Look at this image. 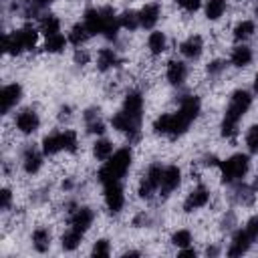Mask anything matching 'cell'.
<instances>
[{
  "label": "cell",
  "mask_w": 258,
  "mask_h": 258,
  "mask_svg": "<svg viewBox=\"0 0 258 258\" xmlns=\"http://www.w3.org/2000/svg\"><path fill=\"white\" fill-rule=\"evenodd\" d=\"M226 64H228V62H226V60H220V58L212 60V62L208 64V75H212V77H214V75H220V73L226 69Z\"/></svg>",
  "instance_id": "60d3db41"
},
{
  "label": "cell",
  "mask_w": 258,
  "mask_h": 258,
  "mask_svg": "<svg viewBox=\"0 0 258 258\" xmlns=\"http://www.w3.org/2000/svg\"><path fill=\"white\" fill-rule=\"evenodd\" d=\"M93 155L99 161H107L113 155V143L107 141V139H97L95 145H93Z\"/></svg>",
  "instance_id": "d6a6232c"
},
{
  "label": "cell",
  "mask_w": 258,
  "mask_h": 258,
  "mask_svg": "<svg viewBox=\"0 0 258 258\" xmlns=\"http://www.w3.org/2000/svg\"><path fill=\"white\" fill-rule=\"evenodd\" d=\"M165 46H167V38H165V34H163L161 30H153V32L147 36V48H149V52H151L153 56L161 54V52L165 50Z\"/></svg>",
  "instance_id": "7402d4cb"
},
{
  "label": "cell",
  "mask_w": 258,
  "mask_h": 258,
  "mask_svg": "<svg viewBox=\"0 0 258 258\" xmlns=\"http://www.w3.org/2000/svg\"><path fill=\"white\" fill-rule=\"evenodd\" d=\"M252 189H254V191H256V194H258V177H256V179H254V181H252Z\"/></svg>",
  "instance_id": "c3c4849f"
},
{
  "label": "cell",
  "mask_w": 258,
  "mask_h": 258,
  "mask_svg": "<svg viewBox=\"0 0 258 258\" xmlns=\"http://www.w3.org/2000/svg\"><path fill=\"white\" fill-rule=\"evenodd\" d=\"M181 183V169L177 165H167L163 167V173H161V181H159V196L161 198H167L173 189H177V185Z\"/></svg>",
  "instance_id": "52a82bcc"
},
{
  "label": "cell",
  "mask_w": 258,
  "mask_h": 258,
  "mask_svg": "<svg viewBox=\"0 0 258 258\" xmlns=\"http://www.w3.org/2000/svg\"><path fill=\"white\" fill-rule=\"evenodd\" d=\"M171 242H173V246H177V248H185V246H189V244H191V232H189V230H185V228H181V230L173 232Z\"/></svg>",
  "instance_id": "d590c367"
},
{
  "label": "cell",
  "mask_w": 258,
  "mask_h": 258,
  "mask_svg": "<svg viewBox=\"0 0 258 258\" xmlns=\"http://www.w3.org/2000/svg\"><path fill=\"white\" fill-rule=\"evenodd\" d=\"M244 230H246V232H248V236L256 242V240H258V216H252V218L246 222Z\"/></svg>",
  "instance_id": "f35d334b"
},
{
  "label": "cell",
  "mask_w": 258,
  "mask_h": 258,
  "mask_svg": "<svg viewBox=\"0 0 258 258\" xmlns=\"http://www.w3.org/2000/svg\"><path fill=\"white\" fill-rule=\"evenodd\" d=\"M125 256H139V252H135V250H129V252H125Z\"/></svg>",
  "instance_id": "f907efd6"
},
{
  "label": "cell",
  "mask_w": 258,
  "mask_h": 258,
  "mask_svg": "<svg viewBox=\"0 0 258 258\" xmlns=\"http://www.w3.org/2000/svg\"><path fill=\"white\" fill-rule=\"evenodd\" d=\"M202 50H204V40H202L200 34H191V36H187V38L179 44V52H181L185 58H189V60L200 58V56H202Z\"/></svg>",
  "instance_id": "4fadbf2b"
},
{
  "label": "cell",
  "mask_w": 258,
  "mask_h": 258,
  "mask_svg": "<svg viewBox=\"0 0 258 258\" xmlns=\"http://www.w3.org/2000/svg\"><path fill=\"white\" fill-rule=\"evenodd\" d=\"M246 147L250 153H258V123L252 125L246 133Z\"/></svg>",
  "instance_id": "8d00e7d4"
},
{
  "label": "cell",
  "mask_w": 258,
  "mask_h": 258,
  "mask_svg": "<svg viewBox=\"0 0 258 258\" xmlns=\"http://www.w3.org/2000/svg\"><path fill=\"white\" fill-rule=\"evenodd\" d=\"M14 125H16V129H18L20 133L32 135V133H36L38 127H40V117H38V113H36L34 109H22V111L16 115Z\"/></svg>",
  "instance_id": "ba28073f"
},
{
  "label": "cell",
  "mask_w": 258,
  "mask_h": 258,
  "mask_svg": "<svg viewBox=\"0 0 258 258\" xmlns=\"http://www.w3.org/2000/svg\"><path fill=\"white\" fill-rule=\"evenodd\" d=\"M252 107V93L246 91V89H238L232 93L230 97V103L226 107V115H224V121H222V135L226 139L234 137L238 133V123L240 119L248 113V109Z\"/></svg>",
  "instance_id": "6da1fadb"
},
{
  "label": "cell",
  "mask_w": 258,
  "mask_h": 258,
  "mask_svg": "<svg viewBox=\"0 0 258 258\" xmlns=\"http://www.w3.org/2000/svg\"><path fill=\"white\" fill-rule=\"evenodd\" d=\"M32 246L36 252H46L50 248V232L46 228H36L32 232Z\"/></svg>",
  "instance_id": "4316f807"
},
{
  "label": "cell",
  "mask_w": 258,
  "mask_h": 258,
  "mask_svg": "<svg viewBox=\"0 0 258 258\" xmlns=\"http://www.w3.org/2000/svg\"><path fill=\"white\" fill-rule=\"evenodd\" d=\"M161 173H163V167L159 163H151L139 183V198L143 200H149L157 189H159V181H161Z\"/></svg>",
  "instance_id": "5b68a950"
},
{
  "label": "cell",
  "mask_w": 258,
  "mask_h": 258,
  "mask_svg": "<svg viewBox=\"0 0 258 258\" xmlns=\"http://www.w3.org/2000/svg\"><path fill=\"white\" fill-rule=\"evenodd\" d=\"M18 34H20V38H22L24 50H32V48L36 46V40H38V30H36L34 26L26 24V26H22V28L18 30Z\"/></svg>",
  "instance_id": "4dcf8cb0"
},
{
  "label": "cell",
  "mask_w": 258,
  "mask_h": 258,
  "mask_svg": "<svg viewBox=\"0 0 258 258\" xmlns=\"http://www.w3.org/2000/svg\"><path fill=\"white\" fill-rule=\"evenodd\" d=\"M20 99H22V87L18 83H10V85L2 87V91H0V111H2V115L10 113V109L16 107Z\"/></svg>",
  "instance_id": "9c48e42d"
},
{
  "label": "cell",
  "mask_w": 258,
  "mask_h": 258,
  "mask_svg": "<svg viewBox=\"0 0 258 258\" xmlns=\"http://www.w3.org/2000/svg\"><path fill=\"white\" fill-rule=\"evenodd\" d=\"M189 125H191V119L183 111L177 109L175 113H161L153 121V131L157 135H165L169 139H177L187 131Z\"/></svg>",
  "instance_id": "3957f363"
},
{
  "label": "cell",
  "mask_w": 258,
  "mask_h": 258,
  "mask_svg": "<svg viewBox=\"0 0 258 258\" xmlns=\"http://www.w3.org/2000/svg\"><path fill=\"white\" fill-rule=\"evenodd\" d=\"M220 173H222V181L232 185L242 181V177L248 173L250 169V157L246 153H236L232 157H228L226 161H220Z\"/></svg>",
  "instance_id": "277c9868"
},
{
  "label": "cell",
  "mask_w": 258,
  "mask_h": 258,
  "mask_svg": "<svg viewBox=\"0 0 258 258\" xmlns=\"http://www.w3.org/2000/svg\"><path fill=\"white\" fill-rule=\"evenodd\" d=\"M69 38H64L60 32L58 34H52V36H46V42H44V50L50 52V54H56V52H62L64 46H67Z\"/></svg>",
  "instance_id": "1f68e13d"
},
{
  "label": "cell",
  "mask_w": 258,
  "mask_h": 258,
  "mask_svg": "<svg viewBox=\"0 0 258 258\" xmlns=\"http://www.w3.org/2000/svg\"><path fill=\"white\" fill-rule=\"evenodd\" d=\"M58 117H60V119H69V117H71V107H62Z\"/></svg>",
  "instance_id": "f6af8a7d"
},
{
  "label": "cell",
  "mask_w": 258,
  "mask_h": 258,
  "mask_svg": "<svg viewBox=\"0 0 258 258\" xmlns=\"http://www.w3.org/2000/svg\"><path fill=\"white\" fill-rule=\"evenodd\" d=\"M75 62L77 64H87L89 62V52L83 50V48H77L75 50Z\"/></svg>",
  "instance_id": "7bdbcfd3"
},
{
  "label": "cell",
  "mask_w": 258,
  "mask_h": 258,
  "mask_svg": "<svg viewBox=\"0 0 258 258\" xmlns=\"http://www.w3.org/2000/svg\"><path fill=\"white\" fill-rule=\"evenodd\" d=\"M93 34L89 32V28L85 26V22H79V24H75L73 28H71V32H69V42L71 44H75V46H81L83 42H87L89 38H91Z\"/></svg>",
  "instance_id": "cb8c5ba5"
},
{
  "label": "cell",
  "mask_w": 258,
  "mask_h": 258,
  "mask_svg": "<svg viewBox=\"0 0 258 258\" xmlns=\"http://www.w3.org/2000/svg\"><path fill=\"white\" fill-rule=\"evenodd\" d=\"M34 2H36L38 6H48V4H52L54 0H34Z\"/></svg>",
  "instance_id": "7dc6e473"
},
{
  "label": "cell",
  "mask_w": 258,
  "mask_h": 258,
  "mask_svg": "<svg viewBox=\"0 0 258 258\" xmlns=\"http://www.w3.org/2000/svg\"><path fill=\"white\" fill-rule=\"evenodd\" d=\"M40 32L44 36H52L60 32V20L54 14H44L40 16Z\"/></svg>",
  "instance_id": "83f0119b"
},
{
  "label": "cell",
  "mask_w": 258,
  "mask_h": 258,
  "mask_svg": "<svg viewBox=\"0 0 258 258\" xmlns=\"http://www.w3.org/2000/svg\"><path fill=\"white\" fill-rule=\"evenodd\" d=\"M123 111L135 115V117H143V97L139 91H131L127 93L125 101H123Z\"/></svg>",
  "instance_id": "d6986e66"
},
{
  "label": "cell",
  "mask_w": 258,
  "mask_h": 258,
  "mask_svg": "<svg viewBox=\"0 0 258 258\" xmlns=\"http://www.w3.org/2000/svg\"><path fill=\"white\" fill-rule=\"evenodd\" d=\"M230 62H232L234 67H238V69L248 67V64L252 62V50H250L246 44L234 46V50H232V54H230Z\"/></svg>",
  "instance_id": "44dd1931"
},
{
  "label": "cell",
  "mask_w": 258,
  "mask_h": 258,
  "mask_svg": "<svg viewBox=\"0 0 258 258\" xmlns=\"http://www.w3.org/2000/svg\"><path fill=\"white\" fill-rule=\"evenodd\" d=\"M42 155L40 151H36L34 147H26L24 149V155H22V167L28 175H34L40 167H42Z\"/></svg>",
  "instance_id": "e0dca14e"
},
{
  "label": "cell",
  "mask_w": 258,
  "mask_h": 258,
  "mask_svg": "<svg viewBox=\"0 0 258 258\" xmlns=\"http://www.w3.org/2000/svg\"><path fill=\"white\" fill-rule=\"evenodd\" d=\"M159 16H161V8H159V4H155V2L145 4V6L139 10V22H141V28H147V30L153 28V26L157 24Z\"/></svg>",
  "instance_id": "2e32d148"
},
{
  "label": "cell",
  "mask_w": 258,
  "mask_h": 258,
  "mask_svg": "<svg viewBox=\"0 0 258 258\" xmlns=\"http://www.w3.org/2000/svg\"><path fill=\"white\" fill-rule=\"evenodd\" d=\"M83 22H85V26L89 28V32L93 36L101 34V12H99V8H87Z\"/></svg>",
  "instance_id": "603a6c76"
},
{
  "label": "cell",
  "mask_w": 258,
  "mask_h": 258,
  "mask_svg": "<svg viewBox=\"0 0 258 258\" xmlns=\"http://www.w3.org/2000/svg\"><path fill=\"white\" fill-rule=\"evenodd\" d=\"M208 202H210V189L206 187V185H196L189 194H187V198H185V202H183V212H194V210H200V208H204V206H208Z\"/></svg>",
  "instance_id": "8fae6325"
},
{
  "label": "cell",
  "mask_w": 258,
  "mask_h": 258,
  "mask_svg": "<svg viewBox=\"0 0 258 258\" xmlns=\"http://www.w3.org/2000/svg\"><path fill=\"white\" fill-rule=\"evenodd\" d=\"M131 159H133V153L129 147H121V149L113 151V155L103 163V167L97 173L99 183L103 187L111 185V183H121V179L125 177V173L131 167Z\"/></svg>",
  "instance_id": "7a4b0ae2"
},
{
  "label": "cell",
  "mask_w": 258,
  "mask_h": 258,
  "mask_svg": "<svg viewBox=\"0 0 258 258\" xmlns=\"http://www.w3.org/2000/svg\"><path fill=\"white\" fill-rule=\"evenodd\" d=\"M226 8H228L226 0H206V6H204L206 18H208V20H218V18H222V14L226 12Z\"/></svg>",
  "instance_id": "f1b7e54d"
},
{
  "label": "cell",
  "mask_w": 258,
  "mask_h": 258,
  "mask_svg": "<svg viewBox=\"0 0 258 258\" xmlns=\"http://www.w3.org/2000/svg\"><path fill=\"white\" fill-rule=\"evenodd\" d=\"M254 93H256V95H258V75H256V77H254Z\"/></svg>",
  "instance_id": "681fc988"
},
{
  "label": "cell",
  "mask_w": 258,
  "mask_h": 258,
  "mask_svg": "<svg viewBox=\"0 0 258 258\" xmlns=\"http://www.w3.org/2000/svg\"><path fill=\"white\" fill-rule=\"evenodd\" d=\"M234 194H236V196H234L236 202L242 204V206H250V204L254 202V196H256V191L252 189V185H238Z\"/></svg>",
  "instance_id": "e575fe53"
},
{
  "label": "cell",
  "mask_w": 258,
  "mask_h": 258,
  "mask_svg": "<svg viewBox=\"0 0 258 258\" xmlns=\"http://www.w3.org/2000/svg\"><path fill=\"white\" fill-rule=\"evenodd\" d=\"M254 32H256V24H254L252 20H242V22H238V24L234 26V40L244 42V40H248Z\"/></svg>",
  "instance_id": "f546056e"
},
{
  "label": "cell",
  "mask_w": 258,
  "mask_h": 258,
  "mask_svg": "<svg viewBox=\"0 0 258 258\" xmlns=\"http://www.w3.org/2000/svg\"><path fill=\"white\" fill-rule=\"evenodd\" d=\"M117 64H119V56H117V52L113 48H101L97 52V69L99 71L105 73V71H109V69H113Z\"/></svg>",
  "instance_id": "ffe728a7"
},
{
  "label": "cell",
  "mask_w": 258,
  "mask_h": 258,
  "mask_svg": "<svg viewBox=\"0 0 258 258\" xmlns=\"http://www.w3.org/2000/svg\"><path fill=\"white\" fill-rule=\"evenodd\" d=\"M252 238L248 236L246 230H238L234 236H232V242H230V248H228V256H242L250 250L252 246Z\"/></svg>",
  "instance_id": "5bb4252c"
},
{
  "label": "cell",
  "mask_w": 258,
  "mask_h": 258,
  "mask_svg": "<svg viewBox=\"0 0 258 258\" xmlns=\"http://www.w3.org/2000/svg\"><path fill=\"white\" fill-rule=\"evenodd\" d=\"M4 50H6V54H12V56H16V54H20L24 50V44H22V38H20L18 30L8 32L4 36Z\"/></svg>",
  "instance_id": "d4e9b609"
},
{
  "label": "cell",
  "mask_w": 258,
  "mask_h": 258,
  "mask_svg": "<svg viewBox=\"0 0 258 258\" xmlns=\"http://www.w3.org/2000/svg\"><path fill=\"white\" fill-rule=\"evenodd\" d=\"M93 218H95V214H93L91 208H75L71 212V228H75V230L85 234L91 228Z\"/></svg>",
  "instance_id": "7c38bea8"
},
{
  "label": "cell",
  "mask_w": 258,
  "mask_h": 258,
  "mask_svg": "<svg viewBox=\"0 0 258 258\" xmlns=\"http://www.w3.org/2000/svg\"><path fill=\"white\" fill-rule=\"evenodd\" d=\"M93 256H109L111 254V246H109V240H97L93 250H91Z\"/></svg>",
  "instance_id": "74e56055"
},
{
  "label": "cell",
  "mask_w": 258,
  "mask_h": 258,
  "mask_svg": "<svg viewBox=\"0 0 258 258\" xmlns=\"http://www.w3.org/2000/svg\"><path fill=\"white\" fill-rule=\"evenodd\" d=\"M0 196H2V210H8L10 208V202H12V191L8 187H4Z\"/></svg>",
  "instance_id": "ee69618b"
},
{
  "label": "cell",
  "mask_w": 258,
  "mask_h": 258,
  "mask_svg": "<svg viewBox=\"0 0 258 258\" xmlns=\"http://www.w3.org/2000/svg\"><path fill=\"white\" fill-rule=\"evenodd\" d=\"M165 77H167V81L173 87L183 85V81L187 79V64L183 60H169L167 62V71H165Z\"/></svg>",
  "instance_id": "9a60e30c"
},
{
  "label": "cell",
  "mask_w": 258,
  "mask_h": 258,
  "mask_svg": "<svg viewBox=\"0 0 258 258\" xmlns=\"http://www.w3.org/2000/svg\"><path fill=\"white\" fill-rule=\"evenodd\" d=\"M58 151H64V133L54 131L42 139V153L44 155H54Z\"/></svg>",
  "instance_id": "ac0fdd59"
},
{
  "label": "cell",
  "mask_w": 258,
  "mask_h": 258,
  "mask_svg": "<svg viewBox=\"0 0 258 258\" xmlns=\"http://www.w3.org/2000/svg\"><path fill=\"white\" fill-rule=\"evenodd\" d=\"M105 206L111 214H119L125 206V194H123V185L121 183H111L105 185Z\"/></svg>",
  "instance_id": "30bf717a"
},
{
  "label": "cell",
  "mask_w": 258,
  "mask_h": 258,
  "mask_svg": "<svg viewBox=\"0 0 258 258\" xmlns=\"http://www.w3.org/2000/svg\"><path fill=\"white\" fill-rule=\"evenodd\" d=\"M87 131H89V133H97V135L105 133V123L101 121V117L95 119V121H89V123H87Z\"/></svg>",
  "instance_id": "b9f144b4"
},
{
  "label": "cell",
  "mask_w": 258,
  "mask_h": 258,
  "mask_svg": "<svg viewBox=\"0 0 258 258\" xmlns=\"http://www.w3.org/2000/svg\"><path fill=\"white\" fill-rule=\"evenodd\" d=\"M179 256H196V250H191V248H181V252H179Z\"/></svg>",
  "instance_id": "bcb514c9"
},
{
  "label": "cell",
  "mask_w": 258,
  "mask_h": 258,
  "mask_svg": "<svg viewBox=\"0 0 258 258\" xmlns=\"http://www.w3.org/2000/svg\"><path fill=\"white\" fill-rule=\"evenodd\" d=\"M99 12H101V34L107 40H115L119 28H121L119 16L115 14V10L111 6H103V8H99Z\"/></svg>",
  "instance_id": "8992f818"
},
{
  "label": "cell",
  "mask_w": 258,
  "mask_h": 258,
  "mask_svg": "<svg viewBox=\"0 0 258 258\" xmlns=\"http://www.w3.org/2000/svg\"><path fill=\"white\" fill-rule=\"evenodd\" d=\"M83 232H79V230H75V228H69L64 234H62V238H60V246H62V250H67V252H73L81 242H83Z\"/></svg>",
  "instance_id": "484cf974"
},
{
  "label": "cell",
  "mask_w": 258,
  "mask_h": 258,
  "mask_svg": "<svg viewBox=\"0 0 258 258\" xmlns=\"http://www.w3.org/2000/svg\"><path fill=\"white\" fill-rule=\"evenodd\" d=\"M119 22H121V28H125V30H137L139 26H141V22H139V12H135V10H125L121 16H119Z\"/></svg>",
  "instance_id": "836d02e7"
},
{
  "label": "cell",
  "mask_w": 258,
  "mask_h": 258,
  "mask_svg": "<svg viewBox=\"0 0 258 258\" xmlns=\"http://www.w3.org/2000/svg\"><path fill=\"white\" fill-rule=\"evenodd\" d=\"M177 6L185 12H196L202 6V0H177Z\"/></svg>",
  "instance_id": "ab89813d"
}]
</instances>
